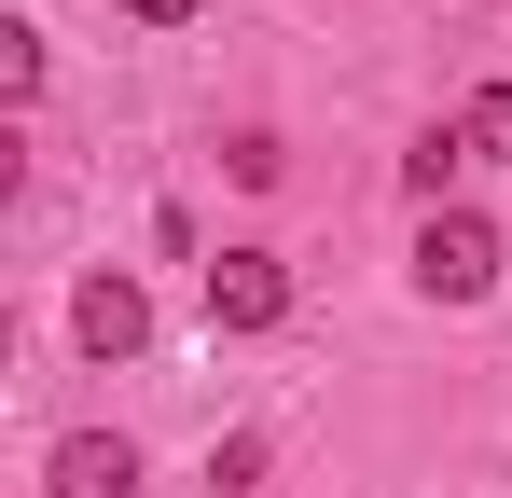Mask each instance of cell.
<instances>
[{"label":"cell","instance_id":"6da1fadb","mask_svg":"<svg viewBox=\"0 0 512 498\" xmlns=\"http://www.w3.org/2000/svg\"><path fill=\"white\" fill-rule=\"evenodd\" d=\"M416 291H429V305H485V291H499V222H485V208H429Z\"/></svg>","mask_w":512,"mask_h":498},{"label":"cell","instance_id":"7a4b0ae2","mask_svg":"<svg viewBox=\"0 0 512 498\" xmlns=\"http://www.w3.org/2000/svg\"><path fill=\"white\" fill-rule=\"evenodd\" d=\"M291 319V263L277 249H222L208 263V332H277Z\"/></svg>","mask_w":512,"mask_h":498},{"label":"cell","instance_id":"3957f363","mask_svg":"<svg viewBox=\"0 0 512 498\" xmlns=\"http://www.w3.org/2000/svg\"><path fill=\"white\" fill-rule=\"evenodd\" d=\"M70 332H84V360H139L153 346V291L139 277H84L70 291Z\"/></svg>","mask_w":512,"mask_h":498},{"label":"cell","instance_id":"277c9868","mask_svg":"<svg viewBox=\"0 0 512 498\" xmlns=\"http://www.w3.org/2000/svg\"><path fill=\"white\" fill-rule=\"evenodd\" d=\"M42 498H139V443L125 429H70L42 457Z\"/></svg>","mask_w":512,"mask_h":498},{"label":"cell","instance_id":"5b68a950","mask_svg":"<svg viewBox=\"0 0 512 498\" xmlns=\"http://www.w3.org/2000/svg\"><path fill=\"white\" fill-rule=\"evenodd\" d=\"M457 153H471V166H512V83H471V111H457Z\"/></svg>","mask_w":512,"mask_h":498},{"label":"cell","instance_id":"8992f818","mask_svg":"<svg viewBox=\"0 0 512 498\" xmlns=\"http://www.w3.org/2000/svg\"><path fill=\"white\" fill-rule=\"evenodd\" d=\"M457 166H471V153H457V125H443V139H416V153H402V180H416L429 208H443V180H457Z\"/></svg>","mask_w":512,"mask_h":498},{"label":"cell","instance_id":"52a82bcc","mask_svg":"<svg viewBox=\"0 0 512 498\" xmlns=\"http://www.w3.org/2000/svg\"><path fill=\"white\" fill-rule=\"evenodd\" d=\"M0 97H42V28H0Z\"/></svg>","mask_w":512,"mask_h":498},{"label":"cell","instance_id":"ba28073f","mask_svg":"<svg viewBox=\"0 0 512 498\" xmlns=\"http://www.w3.org/2000/svg\"><path fill=\"white\" fill-rule=\"evenodd\" d=\"M125 14H139V28H180V14H194V0H125Z\"/></svg>","mask_w":512,"mask_h":498}]
</instances>
